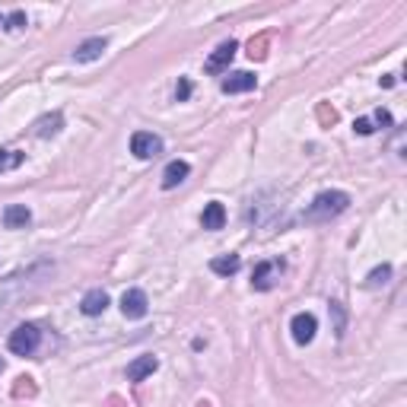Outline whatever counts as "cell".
I'll return each instance as SVG.
<instances>
[{
	"label": "cell",
	"mask_w": 407,
	"mask_h": 407,
	"mask_svg": "<svg viewBox=\"0 0 407 407\" xmlns=\"http://www.w3.org/2000/svg\"><path fill=\"white\" fill-rule=\"evenodd\" d=\"M80 309H83V315H102L108 309V293L105 290H90L83 296V302H80Z\"/></svg>",
	"instance_id": "5bb4252c"
},
{
	"label": "cell",
	"mask_w": 407,
	"mask_h": 407,
	"mask_svg": "<svg viewBox=\"0 0 407 407\" xmlns=\"http://www.w3.org/2000/svg\"><path fill=\"white\" fill-rule=\"evenodd\" d=\"M236 51H239V45H236L233 39H229V42H223V45H220V48L213 51V58L207 61V70H210V74H220V70H223L226 64H233Z\"/></svg>",
	"instance_id": "30bf717a"
},
{
	"label": "cell",
	"mask_w": 407,
	"mask_h": 407,
	"mask_svg": "<svg viewBox=\"0 0 407 407\" xmlns=\"http://www.w3.org/2000/svg\"><path fill=\"white\" fill-rule=\"evenodd\" d=\"M353 131L359 134V137H369V134L375 131V125H373V118H357L353 121Z\"/></svg>",
	"instance_id": "603a6c76"
},
{
	"label": "cell",
	"mask_w": 407,
	"mask_h": 407,
	"mask_svg": "<svg viewBox=\"0 0 407 407\" xmlns=\"http://www.w3.org/2000/svg\"><path fill=\"white\" fill-rule=\"evenodd\" d=\"M226 223V210L220 200H210L207 207H204V213H200V226L204 229H223Z\"/></svg>",
	"instance_id": "4fadbf2b"
},
{
	"label": "cell",
	"mask_w": 407,
	"mask_h": 407,
	"mask_svg": "<svg viewBox=\"0 0 407 407\" xmlns=\"http://www.w3.org/2000/svg\"><path fill=\"white\" fill-rule=\"evenodd\" d=\"M29 220H32V213H29L25 204H10V207L3 210V226H7V229H25Z\"/></svg>",
	"instance_id": "8fae6325"
},
{
	"label": "cell",
	"mask_w": 407,
	"mask_h": 407,
	"mask_svg": "<svg viewBox=\"0 0 407 407\" xmlns=\"http://www.w3.org/2000/svg\"><path fill=\"white\" fill-rule=\"evenodd\" d=\"M198 407H210V404H207V401H200V404H198Z\"/></svg>",
	"instance_id": "d4e9b609"
},
{
	"label": "cell",
	"mask_w": 407,
	"mask_h": 407,
	"mask_svg": "<svg viewBox=\"0 0 407 407\" xmlns=\"http://www.w3.org/2000/svg\"><path fill=\"white\" fill-rule=\"evenodd\" d=\"M35 382L29 379V375H19L17 385H13V398H35Z\"/></svg>",
	"instance_id": "ac0fdd59"
},
{
	"label": "cell",
	"mask_w": 407,
	"mask_h": 407,
	"mask_svg": "<svg viewBox=\"0 0 407 407\" xmlns=\"http://www.w3.org/2000/svg\"><path fill=\"white\" fill-rule=\"evenodd\" d=\"M350 207V194L347 191H322L315 200H312V207H309V220H331V216L344 213Z\"/></svg>",
	"instance_id": "6da1fadb"
},
{
	"label": "cell",
	"mask_w": 407,
	"mask_h": 407,
	"mask_svg": "<svg viewBox=\"0 0 407 407\" xmlns=\"http://www.w3.org/2000/svg\"><path fill=\"white\" fill-rule=\"evenodd\" d=\"M64 127V115L61 112H54V115H45V118H39L35 121V137H54V134Z\"/></svg>",
	"instance_id": "9a60e30c"
},
{
	"label": "cell",
	"mask_w": 407,
	"mask_h": 407,
	"mask_svg": "<svg viewBox=\"0 0 407 407\" xmlns=\"http://www.w3.org/2000/svg\"><path fill=\"white\" fill-rule=\"evenodd\" d=\"M290 331H293V341H296V344H312V337H315V331H318L315 315H309V312H300V315L293 318Z\"/></svg>",
	"instance_id": "5b68a950"
},
{
	"label": "cell",
	"mask_w": 407,
	"mask_h": 407,
	"mask_svg": "<svg viewBox=\"0 0 407 407\" xmlns=\"http://www.w3.org/2000/svg\"><path fill=\"white\" fill-rule=\"evenodd\" d=\"M318 121H322L324 127H331L334 121H337V112H334L331 105H324V102H322V105H318Z\"/></svg>",
	"instance_id": "7402d4cb"
},
{
	"label": "cell",
	"mask_w": 407,
	"mask_h": 407,
	"mask_svg": "<svg viewBox=\"0 0 407 407\" xmlns=\"http://www.w3.org/2000/svg\"><path fill=\"white\" fill-rule=\"evenodd\" d=\"M267 42H271V35L261 32L258 39H251L249 42V58L251 61H264L267 58Z\"/></svg>",
	"instance_id": "e0dca14e"
},
{
	"label": "cell",
	"mask_w": 407,
	"mask_h": 407,
	"mask_svg": "<svg viewBox=\"0 0 407 407\" xmlns=\"http://www.w3.org/2000/svg\"><path fill=\"white\" fill-rule=\"evenodd\" d=\"M39 344H42V331H39L35 324H19L17 331L10 334V350H13L17 357H29V353H35Z\"/></svg>",
	"instance_id": "7a4b0ae2"
},
{
	"label": "cell",
	"mask_w": 407,
	"mask_h": 407,
	"mask_svg": "<svg viewBox=\"0 0 407 407\" xmlns=\"http://www.w3.org/2000/svg\"><path fill=\"white\" fill-rule=\"evenodd\" d=\"M108 48V39H102V35H96V39H86L83 45H76L74 51V61H80V64H90V61L102 58V51Z\"/></svg>",
	"instance_id": "ba28073f"
},
{
	"label": "cell",
	"mask_w": 407,
	"mask_h": 407,
	"mask_svg": "<svg viewBox=\"0 0 407 407\" xmlns=\"http://www.w3.org/2000/svg\"><path fill=\"white\" fill-rule=\"evenodd\" d=\"M220 90H223L226 96H236V92L255 90V74H249V70H236V74H229L223 83H220Z\"/></svg>",
	"instance_id": "52a82bcc"
},
{
	"label": "cell",
	"mask_w": 407,
	"mask_h": 407,
	"mask_svg": "<svg viewBox=\"0 0 407 407\" xmlns=\"http://www.w3.org/2000/svg\"><path fill=\"white\" fill-rule=\"evenodd\" d=\"M280 274H283V261H261V264L255 267V274H251V286L264 293L280 280Z\"/></svg>",
	"instance_id": "277c9868"
},
{
	"label": "cell",
	"mask_w": 407,
	"mask_h": 407,
	"mask_svg": "<svg viewBox=\"0 0 407 407\" xmlns=\"http://www.w3.org/2000/svg\"><path fill=\"white\" fill-rule=\"evenodd\" d=\"M239 267H242L239 255H223V258H213V261H210V271L220 277H233Z\"/></svg>",
	"instance_id": "2e32d148"
},
{
	"label": "cell",
	"mask_w": 407,
	"mask_h": 407,
	"mask_svg": "<svg viewBox=\"0 0 407 407\" xmlns=\"http://www.w3.org/2000/svg\"><path fill=\"white\" fill-rule=\"evenodd\" d=\"M156 369H159V359L147 353V357H137L131 366H127V379H131V382H143V379L153 375Z\"/></svg>",
	"instance_id": "9c48e42d"
},
{
	"label": "cell",
	"mask_w": 407,
	"mask_h": 407,
	"mask_svg": "<svg viewBox=\"0 0 407 407\" xmlns=\"http://www.w3.org/2000/svg\"><path fill=\"white\" fill-rule=\"evenodd\" d=\"M147 293L143 290H127L125 296H121V312H125L127 318H143L147 315Z\"/></svg>",
	"instance_id": "8992f818"
},
{
	"label": "cell",
	"mask_w": 407,
	"mask_h": 407,
	"mask_svg": "<svg viewBox=\"0 0 407 407\" xmlns=\"http://www.w3.org/2000/svg\"><path fill=\"white\" fill-rule=\"evenodd\" d=\"M131 153L137 159H153V156L163 153V140H159L156 134H150V131H137L131 137Z\"/></svg>",
	"instance_id": "3957f363"
},
{
	"label": "cell",
	"mask_w": 407,
	"mask_h": 407,
	"mask_svg": "<svg viewBox=\"0 0 407 407\" xmlns=\"http://www.w3.org/2000/svg\"><path fill=\"white\" fill-rule=\"evenodd\" d=\"M3 25H7V32H19V29H25V13L23 10H13V13L3 19Z\"/></svg>",
	"instance_id": "ffe728a7"
},
{
	"label": "cell",
	"mask_w": 407,
	"mask_h": 407,
	"mask_svg": "<svg viewBox=\"0 0 407 407\" xmlns=\"http://www.w3.org/2000/svg\"><path fill=\"white\" fill-rule=\"evenodd\" d=\"M0 373H3V359H0Z\"/></svg>",
	"instance_id": "484cf974"
},
{
	"label": "cell",
	"mask_w": 407,
	"mask_h": 407,
	"mask_svg": "<svg viewBox=\"0 0 407 407\" xmlns=\"http://www.w3.org/2000/svg\"><path fill=\"white\" fill-rule=\"evenodd\" d=\"M188 172H191V169H188V163H182V159H175V163H169V166H166V172H163V188H166V191L178 188V185H182L185 178H188Z\"/></svg>",
	"instance_id": "7c38bea8"
},
{
	"label": "cell",
	"mask_w": 407,
	"mask_h": 407,
	"mask_svg": "<svg viewBox=\"0 0 407 407\" xmlns=\"http://www.w3.org/2000/svg\"><path fill=\"white\" fill-rule=\"evenodd\" d=\"M175 96H178V102H185L188 96H191V83H188V80H178V90H175Z\"/></svg>",
	"instance_id": "cb8c5ba5"
},
{
	"label": "cell",
	"mask_w": 407,
	"mask_h": 407,
	"mask_svg": "<svg viewBox=\"0 0 407 407\" xmlns=\"http://www.w3.org/2000/svg\"><path fill=\"white\" fill-rule=\"evenodd\" d=\"M388 277H391V267L382 264V267H375L373 274L366 277V283H369V286H382V283H388Z\"/></svg>",
	"instance_id": "44dd1931"
},
{
	"label": "cell",
	"mask_w": 407,
	"mask_h": 407,
	"mask_svg": "<svg viewBox=\"0 0 407 407\" xmlns=\"http://www.w3.org/2000/svg\"><path fill=\"white\" fill-rule=\"evenodd\" d=\"M23 159H25V153H19V150H0V172H10V169H17Z\"/></svg>",
	"instance_id": "d6986e66"
}]
</instances>
